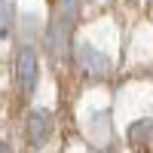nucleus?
Segmentation results:
<instances>
[{"instance_id":"obj_7","label":"nucleus","mask_w":153,"mask_h":153,"mask_svg":"<svg viewBox=\"0 0 153 153\" xmlns=\"http://www.w3.org/2000/svg\"><path fill=\"white\" fill-rule=\"evenodd\" d=\"M80 6H83V0H58L55 16H65V19L76 22V16H80Z\"/></svg>"},{"instance_id":"obj_2","label":"nucleus","mask_w":153,"mask_h":153,"mask_svg":"<svg viewBox=\"0 0 153 153\" xmlns=\"http://www.w3.org/2000/svg\"><path fill=\"white\" fill-rule=\"evenodd\" d=\"M74 61L76 68H80L86 76H92V80H101V76L110 74V58L101 52V49H95L92 43H76L74 46Z\"/></svg>"},{"instance_id":"obj_4","label":"nucleus","mask_w":153,"mask_h":153,"mask_svg":"<svg viewBox=\"0 0 153 153\" xmlns=\"http://www.w3.org/2000/svg\"><path fill=\"white\" fill-rule=\"evenodd\" d=\"M25 129H28V141L31 147L40 150L49 138H52V129H55V120H52V110H43V107H34L28 113V123H25Z\"/></svg>"},{"instance_id":"obj_6","label":"nucleus","mask_w":153,"mask_h":153,"mask_svg":"<svg viewBox=\"0 0 153 153\" xmlns=\"http://www.w3.org/2000/svg\"><path fill=\"white\" fill-rule=\"evenodd\" d=\"M12 25H16V6L12 0H0V40L12 34Z\"/></svg>"},{"instance_id":"obj_1","label":"nucleus","mask_w":153,"mask_h":153,"mask_svg":"<svg viewBox=\"0 0 153 153\" xmlns=\"http://www.w3.org/2000/svg\"><path fill=\"white\" fill-rule=\"evenodd\" d=\"M74 25L71 19L65 16H52V22L46 25V31H43V49L52 58H65L71 52V34H74Z\"/></svg>"},{"instance_id":"obj_3","label":"nucleus","mask_w":153,"mask_h":153,"mask_svg":"<svg viewBox=\"0 0 153 153\" xmlns=\"http://www.w3.org/2000/svg\"><path fill=\"white\" fill-rule=\"evenodd\" d=\"M37 80H40V58L31 46H22L16 55V83L22 89V95H31L37 89Z\"/></svg>"},{"instance_id":"obj_8","label":"nucleus","mask_w":153,"mask_h":153,"mask_svg":"<svg viewBox=\"0 0 153 153\" xmlns=\"http://www.w3.org/2000/svg\"><path fill=\"white\" fill-rule=\"evenodd\" d=\"M0 153H16V150H12V147H9L6 141H0Z\"/></svg>"},{"instance_id":"obj_5","label":"nucleus","mask_w":153,"mask_h":153,"mask_svg":"<svg viewBox=\"0 0 153 153\" xmlns=\"http://www.w3.org/2000/svg\"><path fill=\"white\" fill-rule=\"evenodd\" d=\"M129 144L138 150H150L153 147V120H138L129 126Z\"/></svg>"}]
</instances>
